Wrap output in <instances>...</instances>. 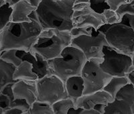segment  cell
<instances>
[{
    "mask_svg": "<svg viewBox=\"0 0 134 114\" xmlns=\"http://www.w3.org/2000/svg\"><path fill=\"white\" fill-rule=\"evenodd\" d=\"M17 49H8L0 52V59L8 63L14 64L16 67L22 63L23 60L20 59L17 55Z\"/></svg>",
    "mask_w": 134,
    "mask_h": 114,
    "instance_id": "cell-23",
    "label": "cell"
},
{
    "mask_svg": "<svg viewBox=\"0 0 134 114\" xmlns=\"http://www.w3.org/2000/svg\"><path fill=\"white\" fill-rule=\"evenodd\" d=\"M72 37L70 31L57 28L42 29L30 51L36 52L46 60L58 58L66 47L70 46Z\"/></svg>",
    "mask_w": 134,
    "mask_h": 114,
    "instance_id": "cell-3",
    "label": "cell"
},
{
    "mask_svg": "<svg viewBox=\"0 0 134 114\" xmlns=\"http://www.w3.org/2000/svg\"><path fill=\"white\" fill-rule=\"evenodd\" d=\"M11 99L8 96L0 93V113L3 114L4 111L9 107Z\"/></svg>",
    "mask_w": 134,
    "mask_h": 114,
    "instance_id": "cell-28",
    "label": "cell"
},
{
    "mask_svg": "<svg viewBox=\"0 0 134 114\" xmlns=\"http://www.w3.org/2000/svg\"><path fill=\"white\" fill-rule=\"evenodd\" d=\"M13 7L8 3L0 6V30L12 21Z\"/></svg>",
    "mask_w": 134,
    "mask_h": 114,
    "instance_id": "cell-21",
    "label": "cell"
},
{
    "mask_svg": "<svg viewBox=\"0 0 134 114\" xmlns=\"http://www.w3.org/2000/svg\"><path fill=\"white\" fill-rule=\"evenodd\" d=\"M103 58L100 67L111 76H126L133 69L132 55L120 52L109 46H104Z\"/></svg>",
    "mask_w": 134,
    "mask_h": 114,
    "instance_id": "cell-6",
    "label": "cell"
},
{
    "mask_svg": "<svg viewBox=\"0 0 134 114\" xmlns=\"http://www.w3.org/2000/svg\"><path fill=\"white\" fill-rule=\"evenodd\" d=\"M98 30L105 35L108 46L130 55L134 53V29L124 17L121 22L105 23Z\"/></svg>",
    "mask_w": 134,
    "mask_h": 114,
    "instance_id": "cell-5",
    "label": "cell"
},
{
    "mask_svg": "<svg viewBox=\"0 0 134 114\" xmlns=\"http://www.w3.org/2000/svg\"><path fill=\"white\" fill-rule=\"evenodd\" d=\"M75 0H42L35 10L42 29L57 28L70 31Z\"/></svg>",
    "mask_w": 134,
    "mask_h": 114,
    "instance_id": "cell-2",
    "label": "cell"
},
{
    "mask_svg": "<svg viewBox=\"0 0 134 114\" xmlns=\"http://www.w3.org/2000/svg\"><path fill=\"white\" fill-rule=\"evenodd\" d=\"M72 46L81 49L87 59L103 57V47L108 46L105 35L94 29L92 35H84L72 38Z\"/></svg>",
    "mask_w": 134,
    "mask_h": 114,
    "instance_id": "cell-9",
    "label": "cell"
},
{
    "mask_svg": "<svg viewBox=\"0 0 134 114\" xmlns=\"http://www.w3.org/2000/svg\"><path fill=\"white\" fill-rule=\"evenodd\" d=\"M15 80H34L38 79L36 73L33 71V66L29 61L24 60L20 66L16 67L14 73Z\"/></svg>",
    "mask_w": 134,
    "mask_h": 114,
    "instance_id": "cell-18",
    "label": "cell"
},
{
    "mask_svg": "<svg viewBox=\"0 0 134 114\" xmlns=\"http://www.w3.org/2000/svg\"><path fill=\"white\" fill-rule=\"evenodd\" d=\"M102 14L103 15L106 23L107 24H115L121 21L122 17L118 14L117 11L113 10L110 8L105 9Z\"/></svg>",
    "mask_w": 134,
    "mask_h": 114,
    "instance_id": "cell-24",
    "label": "cell"
},
{
    "mask_svg": "<svg viewBox=\"0 0 134 114\" xmlns=\"http://www.w3.org/2000/svg\"><path fill=\"white\" fill-rule=\"evenodd\" d=\"M81 114H100L96 109H91V110H85L83 109Z\"/></svg>",
    "mask_w": 134,
    "mask_h": 114,
    "instance_id": "cell-32",
    "label": "cell"
},
{
    "mask_svg": "<svg viewBox=\"0 0 134 114\" xmlns=\"http://www.w3.org/2000/svg\"><path fill=\"white\" fill-rule=\"evenodd\" d=\"M38 100L52 105L68 97L65 83L54 74H49L36 80Z\"/></svg>",
    "mask_w": 134,
    "mask_h": 114,
    "instance_id": "cell-8",
    "label": "cell"
},
{
    "mask_svg": "<svg viewBox=\"0 0 134 114\" xmlns=\"http://www.w3.org/2000/svg\"><path fill=\"white\" fill-rule=\"evenodd\" d=\"M16 66L0 59V90L8 84H14L18 80L14 78Z\"/></svg>",
    "mask_w": 134,
    "mask_h": 114,
    "instance_id": "cell-17",
    "label": "cell"
},
{
    "mask_svg": "<svg viewBox=\"0 0 134 114\" xmlns=\"http://www.w3.org/2000/svg\"><path fill=\"white\" fill-rule=\"evenodd\" d=\"M103 60V58H92L86 61L81 72L85 84L84 95L103 90L113 77L105 73L100 67Z\"/></svg>",
    "mask_w": 134,
    "mask_h": 114,
    "instance_id": "cell-7",
    "label": "cell"
},
{
    "mask_svg": "<svg viewBox=\"0 0 134 114\" xmlns=\"http://www.w3.org/2000/svg\"><path fill=\"white\" fill-rule=\"evenodd\" d=\"M15 99H26L30 105L38 100L36 81L18 80L13 84Z\"/></svg>",
    "mask_w": 134,
    "mask_h": 114,
    "instance_id": "cell-12",
    "label": "cell"
},
{
    "mask_svg": "<svg viewBox=\"0 0 134 114\" xmlns=\"http://www.w3.org/2000/svg\"><path fill=\"white\" fill-rule=\"evenodd\" d=\"M94 29L92 27H73L70 32L72 38H75L84 35H92Z\"/></svg>",
    "mask_w": 134,
    "mask_h": 114,
    "instance_id": "cell-25",
    "label": "cell"
},
{
    "mask_svg": "<svg viewBox=\"0 0 134 114\" xmlns=\"http://www.w3.org/2000/svg\"><path fill=\"white\" fill-rule=\"evenodd\" d=\"M123 17L125 19L128 24L134 29V14H125Z\"/></svg>",
    "mask_w": 134,
    "mask_h": 114,
    "instance_id": "cell-30",
    "label": "cell"
},
{
    "mask_svg": "<svg viewBox=\"0 0 134 114\" xmlns=\"http://www.w3.org/2000/svg\"><path fill=\"white\" fill-rule=\"evenodd\" d=\"M7 3V0H0V6L5 4Z\"/></svg>",
    "mask_w": 134,
    "mask_h": 114,
    "instance_id": "cell-37",
    "label": "cell"
},
{
    "mask_svg": "<svg viewBox=\"0 0 134 114\" xmlns=\"http://www.w3.org/2000/svg\"><path fill=\"white\" fill-rule=\"evenodd\" d=\"M21 1H22V0H7V3H8L11 6L13 7Z\"/></svg>",
    "mask_w": 134,
    "mask_h": 114,
    "instance_id": "cell-35",
    "label": "cell"
},
{
    "mask_svg": "<svg viewBox=\"0 0 134 114\" xmlns=\"http://www.w3.org/2000/svg\"><path fill=\"white\" fill-rule=\"evenodd\" d=\"M73 9V27H92L97 30L106 23L103 15L93 10L90 3H75Z\"/></svg>",
    "mask_w": 134,
    "mask_h": 114,
    "instance_id": "cell-10",
    "label": "cell"
},
{
    "mask_svg": "<svg viewBox=\"0 0 134 114\" xmlns=\"http://www.w3.org/2000/svg\"><path fill=\"white\" fill-rule=\"evenodd\" d=\"M129 1H130V2H131V1H133V0H129Z\"/></svg>",
    "mask_w": 134,
    "mask_h": 114,
    "instance_id": "cell-39",
    "label": "cell"
},
{
    "mask_svg": "<svg viewBox=\"0 0 134 114\" xmlns=\"http://www.w3.org/2000/svg\"><path fill=\"white\" fill-rule=\"evenodd\" d=\"M130 2L129 0H107V3L109 5L110 9L117 11L122 5Z\"/></svg>",
    "mask_w": 134,
    "mask_h": 114,
    "instance_id": "cell-29",
    "label": "cell"
},
{
    "mask_svg": "<svg viewBox=\"0 0 134 114\" xmlns=\"http://www.w3.org/2000/svg\"><path fill=\"white\" fill-rule=\"evenodd\" d=\"M26 1H27V2H29V3H30L31 5H32L33 6L37 8V7L40 5V3H41V2L42 0H26Z\"/></svg>",
    "mask_w": 134,
    "mask_h": 114,
    "instance_id": "cell-33",
    "label": "cell"
},
{
    "mask_svg": "<svg viewBox=\"0 0 134 114\" xmlns=\"http://www.w3.org/2000/svg\"><path fill=\"white\" fill-rule=\"evenodd\" d=\"M114 100L111 95L105 90H99L94 93L81 96L76 102V107L85 110L94 109L99 105H107Z\"/></svg>",
    "mask_w": 134,
    "mask_h": 114,
    "instance_id": "cell-13",
    "label": "cell"
},
{
    "mask_svg": "<svg viewBox=\"0 0 134 114\" xmlns=\"http://www.w3.org/2000/svg\"><path fill=\"white\" fill-rule=\"evenodd\" d=\"M65 87L68 97L76 102L84 95L85 84L81 75L72 76L65 81Z\"/></svg>",
    "mask_w": 134,
    "mask_h": 114,
    "instance_id": "cell-15",
    "label": "cell"
},
{
    "mask_svg": "<svg viewBox=\"0 0 134 114\" xmlns=\"http://www.w3.org/2000/svg\"><path fill=\"white\" fill-rule=\"evenodd\" d=\"M29 22H10L0 30V52L8 49L29 52L42 28L36 19Z\"/></svg>",
    "mask_w": 134,
    "mask_h": 114,
    "instance_id": "cell-1",
    "label": "cell"
},
{
    "mask_svg": "<svg viewBox=\"0 0 134 114\" xmlns=\"http://www.w3.org/2000/svg\"><path fill=\"white\" fill-rule=\"evenodd\" d=\"M130 83L127 76H113L110 81L105 85L103 90L109 93L115 98L117 93L121 90L125 85Z\"/></svg>",
    "mask_w": 134,
    "mask_h": 114,
    "instance_id": "cell-19",
    "label": "cell"
},
{
    "mask_svg": "<svg viewBox=\"0 0 134 114\" xmlns=\"http://www.w3.org/2000/svg\"><path fill=\"white\" fill-rule=\"evenodd\" d=\"M91 0H75V3H90Z\"/></svg>",
    "mask_w": 134,
    "mask_h": 114,
    "instance_id": "cell-36",
    "label": "cell"
},
{
    "mask_svg": "<svg viewBox=\"0 0 134 114\" xmlns=\"http://www.w3.org/2000/svg\"><path fill=\"white\" fill-rule=\"evenodd\" d=\"M127 76V78L130 79V83L134 85V69H133L131 72L128 73Z\"/></svg>",
    "mask_w": 134,
    "mask_h": 114,
    "instance_id": "cell-34",
    "label": "cell"
},
{
    "mask_svg": "<svg viewBox=\"0 0 134 114\" xmlns=\"http://www.w3.org/2000/svg\"><path fill=\"white\" fill-rule=\"evenodd\" d=\"M37 8L33 6L26 0H22L13 6V22H29L32 19L29 15Z\"/></svg>",
    "mask_w": 134,
    "mask_h": 114,
    "instance_id": "cell-16",
    "label": "cell"
},
{
    "mask_svg": "<svg viewBox=\"0 0 134 114\" xmlns=\"http://www.w3.org/2000/svg\"><path fill=\"white\" fill-rule=\"evenodd\" d=\"M105 114H134V85L129 83L105 106Z\"/></svg>",
    "mask_w": 134,
    "mask_h": 114,
    "instance_id": "cell-11",
    "label": "cell"
},
{
    "mask_svg": "<svg viewBox=\"0 0 134 114\" xmlns=\"http://www.w3.org/2000/svg\"><path fill=\"white\" fill-rule=\"evenodd\" d=\"M90 5L93 10L99 14H103L105 9L110 8L107 0H91Z\"/></svg>",
    "mask_w": 134,
    "mask_h": 114,
    "instance_id": "cell-27",
    "label": "cell"
},
{
    "mask_svg": "<svg viewBox=\"0 0 134 114\" xmlns=\"http://www.w3.org/2000/svg\"><path fill=\"white\" fill-rule=\"evenodd\" d=\"M17 55L22 60L29 61L33 66V71L37 74L38 79L47 75L51 74L48 60L44 59L41 55L32 51L18 50Z\"/></svg>",
    "mask_w": 134,
    "mask_h": 114,
    "instance_id": "cell-14",
    "label": "cell"
},
{
    "mask_svg": "<svg viewBox=\"0 0 134 114\" xmlns=\"http://www.w3.org/2000/svg\"><path fill=\"white\" fill-rule=\"evenodd\" d=\"M87 61L82 51L72 45L66 47L60 57L48 60L50 73L58 76L64 82L72 76L81 75Z\"/></svg>",
    "mask_w": 134,
    "mask_h": 114,
    "instance_id": "cell-4",
    "label": "cell"
},
{
    "mask_svg": "<svg viewBox=\"0 0 134 114\" xmlns=\"http://www.w3.org/2000/svg\"><path fill=\"white\" fill-rule=\"evenodd\" d=\"M132 59H133V68L134 69V53L132 54Z\"/></svg>",
    "mask_w": 134,
    "mask_h": 114,
    "instance_id": "cell-38",
    "label": "cell"
},
{
    "mask_svg": "<svg viewBox=\"0 0 134 114\" xmlns=\"http://www.w3.org/2000/svg\"><path fill=\"white\" fill-rule=\"evenodd\" d=\"M28 114H54L52 105L36 101L31 105Z\"/></svg>",
    "mask_w": 134,
    "mask_h": 114,
    "instance_id": "cell-22",
    "label": "cell"
},
{
    "mask_svg": "<svg viewBox=\"0 0 134 114\" xmlns=\"http://www.w3.org/2000/svg\"><path fill=\"white\" fill-rule=\"evenodd\" d=\"M9 107H15L21 110L24 114H28L31 105L27 102L26 99H14L11 102Z\"/></svg>",
    "mask_w": 134,
    "mask_h": 114,
    "instance_id": "cell-26",
    "label": "cell"
},
{
    "mask_svg": "<svg viewBox=\"0 0 134 114\" xmlns=\"http://www.w3.org/2000/svg\"><path fill=\"white\" fill-rule=\"evenodd\" d=\"M3 114H24V112L18 108L9 107L5 110Z\"/></svg>",
    "mask_w": 134,
    "mask_h": 114,
    "instance_id": "cell-31",
    "label": "cell"
},
{
    "mask_svg": "<svg viewBox=\"0 0 134 114\" xmlns=\"http://www.w3.org/2000/svg\"><path fill=\"white\" fill-rule=\"evenodd\" d=\"M72 107L77 108L75 101L69 97L60 99L52 104L54 114H68L69 110Z\"/></svg>",
    "mask_w": 134,
    "mask_h": 114,
    "instance_id": "cell-20",
    "label": "cell"
}]
</instances>
